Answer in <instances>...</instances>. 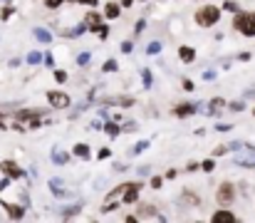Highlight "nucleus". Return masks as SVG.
<instances>
[{
  "mask_svg": "<svg viewBox=\"0 0 255 223\" xmlns=\"http://www.w3.org/2000/svg\"><path fill=\"white\" fill-rule=\"evenodd\" d=\"M223 7H226V10H231V12H238V5H236V2H231V0H228Z\"/></svg>",
  "mask_w": 255,
  "mask_h": 223,
  "instance_id": "13",
  "label": "nucleus"
},
{
  "mask_svg": "<svg viewBox=\"0 0 255 223\" xmlns=\"http://www.w3.org/2000/svg\"><path fill=\"white\" fill-rule=\"evenodd\" d=\"M253 117H255V109H253Z\"/></svg>",
  "mask_w": 255,
  "mask_h": 223,
  "instance_id": "19",
  "label": "nucleus"
},
{
  "mask_svg": "<svg viewBox=\"0 0 255 223\" xmlns=\"http://www.w3.org/2000/svg\"><path fill=\"white\" fill-rule=\"evenodd\" d=\"M55 77H57V82H65V79H67V74L65 72H55Z\"/></svg>",
  "mask_w": 255,
  "mask_h": 223,
  "instance_id": "17",
  "label": "nucleus"
},
{
  "mask_svg": "<svg viewBox=\"0 0 255 223\" xmlns=\"http://www.w3.org/2000/svg\"><path fill=\"white\" fill-rule=\"evenodd\" d=\"M151 186H154V189H159V186H161V179H159V176H156V179H151Z\"/></svg>",
  "mask_w": 255,
  "mask_h": 223,
  "instance_id": "18",
  "label": "nucleus"
},
{
  "mask_svg": "<svg viewBox=\"0 0 255 223\" xmlns=\"http://www.w3.org/2000/svg\"><path fill=\"white\" fill-rule=\"evenodd\" d=\"M216 201H218V206H233V201H236V186L231 181H223L218 186V191H216Z\"/></svg>",
  "mask_w": 255,
  "mask_h": 223,
  "instance_id": "3",
  "label": "nucleus"
},
{
  "mask_svg": "<svg viewBox=\"0 0 255 223\" xmlns=\"http://www.w3.org/2000/svg\"><path fill=\"white\" fill-rule=\"evenodd\" d=\"M119 12H122V10H119L117 2H107V12H104L107 17H119Z\"/></svg>",
  "mask_w": 255,
  "mask_h": 223,
  "instance_id": "9",
  "label": "nucleus"
},
{
  "mask_svg": "<svg viewBox=\"0 0 255 223\" xmlns=\"http://www.w3.org/2000/svg\"><path fill=\"white\" fill-rule=\"evenodd\" d=\"M201 166H203V171H213V169H216V164H213V161H203Z\"/></svg>",
  "mask_w": 255,
  "mask_h": 223,
  "instance_id": "15",
  "label": "nucleus"
},
{
  "mask_svg": "<svg viewBox=\"0 0 255 223\" xmlns=\"http://www.w3.org/2000/svg\"><path fill=\"white\" fill-rule=\"evenodd\" d=\"M2 209L7 211V216H10V219H22V214H25L20 206H12V204H2Z\"/></svg>",
  "mask_w": 255,
  "mask_h": 223,
  "instance_id": "8",
  "label": "nucleus"
},
{
  "mask_svg": "<svg viewBox=\"0 0 255 223\" xmlns=\"http://www.w3.org/2000/svg\"><path fill=\"white\" fill-rule=\"evenodd\" d=\"M178 57H181V62H186V65H188V62H193V60H196V50H193V47H188V45H181V47H178Z\"/></svg>",
  "mask_w": 255,
  "mask_h": 223,
  "instance_id": "7",
  "label": "nucleus"
},
{
  "mask_svg": "<svg viewBox=\"0 0 255 223\" xmlns=\"http://www.w3.org/2000/svg\"><path fill=\"white\" fill-rule=\"evenodd\" d=\"M193 20H196V25H201V27H213V25L221 20V7H216V5H203V7L196 10Z\"/></svg>",
  "mask_w": 255,
  "mask_h": 223,
  "instance_id": "1",
  "label": "nucleus"
},
{
  "mask_svg": "<svg viewBox=\"0 0 255 223\" xmlns=\"http://www.w3.org/2000/svg\"><path fill=\"white\" fill-rule=\"evenodd\" d=\"M114 70H117V62H107L104 65V72H114Z\"/></svg>",
  "mask_w": 255,
  "mask_h": 223,
  "instance_id": "16",
  "label": "nucleus"
},
{
  "mask_svg": "<svg viewBox=\"0 0 255 223\" xmlns=\"http://www.w3.org/2000/svg\"><path fill=\"white\" fill-rule=\"evenodd\" d=\"M47 102L55 109H67L70 107V94H65V92H47Z\"/></svg>",
  "mask_w": 255,
  "mask_h": 223,
  "instance_id": "4",
  "label": "nucleus"
},
{
  "mask_svg": "<svg viewBox=\"0 0 255 223\" xmlns=\"http://www.w3.org/2000/svg\"><path fill=\"white\" fill-rule=\"evenodd\" d=\"M62 2H65V0H45V5H47L50 10H57V7H60Z\"/></svg>",
  "mask_w": 255,
  "mask_h": 223,
  "instance_id": "12",
  "label": "nucleus"
},
{
  "mask_svg": "<svg viewBox=\"0 0 255 223\" xmlns=\"http://www.w3.org/2000/svg\"><path fill=\"white\" fill-rule=\"evenodd\" d=\"M75 154L82 156V159H87V156H89V147H87V144H77V147H75Z\"/></svg>",
  "mask_w": 255,
  "mask_h": 223,
  "instance_id": "11",
  "label": "nucleus"
},
{
  "mask_svg": "<svg viewBox=\"0 0 255 223\" xmlns=\"http://www.w3.org/2000/svg\"><path fill=\"white\" fill-rule=\"evenodd\" d=\"M0 169H2V174H7L10 179H20V176H22V169H20L15 161H2Z\"/></svg>",
  "mask_w": 255,
  "mask_h": 223,
  "instance_id": "6",
  "label": "nucleus"
},
{
  "mask_svg": "<svg viewBox=\"0 0 255 223\" xmlns=\"http://www.w3.org/2000/svg\"><path fill=\"white\" fill-rule=\"evenodd\" d=\"M213 223H233L236 221V214L233 211H228V206H223L221 211H216L213 214V219H211Z\"/></svg>",
  "mask_w": 255,
  "mask_h": 223,
  "instance_id": "5",
  "label": "nucleus"
},
{
  "mask_svg": "<svg viewBox=\"0 0 255 223\" xmlns=\"http://www.w3.org/2000/svg\"><path fill=\"white\" fill-rule=\"evenodd\" d=\"M10 15H12V7H2V12H0V17H2V20H7Z\"/></svg>",
  "mask_w": 255,
  "mask_h": 223,
  "instance_id": "14",
  "label": "nucleus"
},
{
  "mask_svg": "<svg viewBox=\"0 0 255 223\" xmlns=\"http://www.w3.org/2000/svg\"><path fill=\"white\" fill-rule=\"evenodd\" d=\"M176 114H178V117H188V114H193V104H178Z\"/></svg>",
  "mask_w": 255,
  "mask_h": 223,
  "instance_id": "10",
  "label": "nucleus"
},
{
  "mask_svg": "<svg viewBox=\"0 0 255 223\" xmlns=\"http://www.w3.org/2000/svg\"><path fill=\"white\" fill-rule=\"evenodd\" d=\"M233 27L246 37H255V10L253 12H238L233 20Z\"/></svg>",
  "mask_w": 255,
  "mask_h": 223,
  "instance_id": "2",
  "label": "nucleus"
}]
</instances>
